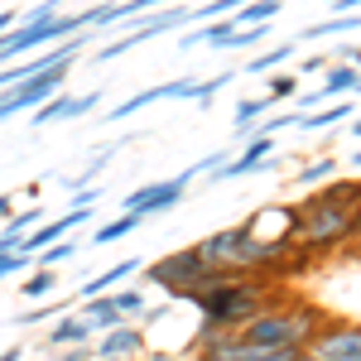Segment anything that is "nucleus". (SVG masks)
<instances>
[{
  "instance_id": "f257e3e1",
  "label": "nucleus",
  "mask_w": 361,
  "mask_h": 361,
  "mask_svg": "<svg viewBox=\"0 0 361 361\" xmlns=\"http://www.w3.org/2000/svg\"><path fill=\"white\" fill-rule=\"evenodd\" d=\"M361 226V183H328L323 193L304 197L294 207V246H304L308 255L313 250H328L337 241H347L352 231Z\"/></svg>"
},
{
  "instance_id": "f03ea898",
  "label": "nucleus",
  "mask_w": 361,
  "mask_h": 361,
  "mask_svg": "<svg viewBox=\"0 0 361 361\" xmlns=\"http://www.w3.org/2000/svg\"><path fill=\"white\" fill-rule=\"evenodd\" d=\"M188 304L202 313V328L241 333L250 318H260V313L270 308V289H265L260 279H250V275H236V279H226V284H212V289L193 294Z\"/></svg>"
},
{
  "instance_id": "7ed1b4c3",
  "label": "nucleus",
  "mask_w": 361,
  "mask_h": 361,
  "mask_svg": "<svg viewBox=\"0 0 361 361\" xmlns=\"http://www.w3.org/2000/svg\"><path fill=\"white\" fill-rule=\"evenodd\" d=\"M197 255H202V265L207 270H222V275H250V270H270L279 265L289 246H275V241H255L241 226H226V231H212V236H202L197 241Z\"/></svg>"
},
{
  "instance_id": "20e7f679",
  "label": "nucleus",
  "mask_w": 361,
  "mask_h": 361,
  "mask_svg": "<svg viewBox=\"0 0 361 361\" xmlns=\"http://www.w3.org/2000/svg\"><path fill=\"white\" fill-rule=\"evenodd\" d=\"M145 279H149V284H159L169 299H193V294L212 289V284H226V279H236V275L207 270V265H202V255H197V246H183V250H173V255L149 260V265H145Z\"/></svg>"
},
{
  "instance_id": "39448f33",
  "label": "nucleus",
  "mask_w": 361,
  "mask_h": 361,
  "mask_svg": "<svg viewBox=\"0 0 361 361\" xmlns=\"http://www.w3.org/2000/svg\"><path fill=\"white\" fill-rule=\"evenodd\" d=\"M236 337L246 347H299V352H308V342L318 337V313L313 308H265Z\"/></svg>"
},
{
  "instance_id": "423d86ee",
  "label": "nucleus",
  "mask_w": 361,
  "mask_h": 361,
  "mask_svg": "<svg viewBox=\"0 0 361 361\" xmlns=\"http://www.w3.org/2000/svg\"><path fill=\"white\" fill-rule=\"evenodd\" d=\"M188 193V183L173 173V178H159V183H145L135 188L130 197H121V212H135V217H154V212H169V207H178V197Z\"/></svg>"
},
{
  "instance_id": "0eeeda50",
  "label": "nucleus",
  "mask_w": 361,
  "mask_h": 361,
  "mask_svg": "<svg viewBox=\"0 0 361 361\" xmlns=\"http://www.w3.org/2000/svg\"><path fill=\"white\" fill-rule=\"evenodd\" d=\"M308 357H318V361H357L361 357V328H347V323L323 328V333L308 342Z\"/></svg>"
},
{
  "instance_id": "6e6552de",
  "label": "nucleus",
  "mask_w": 361,
  "mask_h": 361,
  "mask_svg": "<svg viewBox=\"0 0 361 361\" xmlns=\"http://www.w3.org/2000/svg\"><path fill=\"white\" fill-rule=\"evenodd\" d=\"M145 352H149V337L145 328H130V323L97 342V361H145Z\"/></svg>"
},
{
  "instance_id": "1a4fd4ad",
  "label": "nucleus",
  "mask_w": 361,
  "mask_h": 361,
  "mask_svg": "<svg viewBox=\"0 0 361 361\" xmlns=\"http://www.w3.org/2000/svg\"><path fill=\"white\" fill-rule=\"evenodd\" d=\"M188 87H193V78H173V82H159V87H145V92H135L130 102H121L106 121H126V116L145 111V106H154V102H178V97H188Z\"/></svg>"
},
{
  "instance_id": "9d476101",
  "label": "nucleus",
  "mask_w": 361,
  "mask_h": 361,
  "mask_svg": "<svg viewBox=\"0 0 361 361\" xmlns=\"http://www.w3.org/2000/svg\"><path fill=\"white\" fill-rule=\"evenodd\" d=\"M135 270H145V260H140V255H126V260H116L111 270H97V275L87 279L82 289H78V299H102V294H116V284H121V279L126 275H135Z\"/></svg>"
},
{
  "instance_id": "9b49d317",
  "label": "nucleus",
  "mask_w": 361,
  "mask_h": 361,
  "mask_svg": "<svg viewBox=\"0 0 361 361\" xmlns=\"http://www.w3.org/2000/svg\"><path fill=\"white\" fill-rule=\"evenodd\" d=\"M82 323L92 328V333H116V328H126V318L116 313V304H111V294H102V299H87L82 304Z\"/></svg>"
},
{
  "instance_id": "f8f14e48",
  "label": "nucleus",
  "mask_w": 361,
  "mask_h": 361,
  "mask_svg": "<svg viewBox=\"0 0 361 361\" xmlns=\"http://www.w3.org/2000/svg\"><path fill=\"white\" fill-rule=\"evenodd\" d=\"M87 337H92V328H87L82 318H58L44 342L49 347H87Z\"/></svg>"
},
{
  "instance_id": "ddd939ff",
  "label": "nucleus",
  "mask_w": 361,
  "mask_h": 361,
  "mask_svg": "<svg viewBox=\"0 0 361 361\" xmlns=\"http://www.w3.org/2000/svg\"><path fill=\"white\" fill-rule=\"evenodd\" d=\"M140 226H145V217H135V212H121L116 222H102L92 236H87V241H92V246H111V241L130 236V231H140Z\"/></svg>"
},
{
  "instance_id": "4468645a",
  "label": "nucleus",
  "mask_w": 361,
  "mask_h": 361,
  "mask_svg": "<svg viewBox=\"0 0 361 361\" xmlns=\"http://www.w3.org/2000/svg\"><path fill=\"white\" fill-rule=\"evenodd\" d=\"M270 106H275L270 97H250V102H241V106H236V135L250 140L255 135V116H270Z\"/></svg>"
},
{
  "instance_id": "2eb2a0df",
  "label": "nucleus",
  "mask_w": 361,
  "mask_h": 361,
  "mask_svg": "<svg viewBox=\"0 0 361 361\" xmlns=\"http://www.w3.org/2000/svg\"><path fill=\"white\" fill-rule=\"evenodd\" d=\"M73 106H78V97H73V92L63 87V92H58V97L49 102V106H39V111H34V126H54V121H73Z\"/></svg>"
},
{
  "instance_id": "dca6fc26",
  "label": "nucleus",
  "mask_w": 361,
  "mask_h": 361,
  "mask_svg": "<svg viewBox=\"0 0 361 361\" xmlns=\"http://www.w3.org/2000/svg\"><path fill=\"white\" fill-rule=\"evenodd\" d=\"M342 116H352V102H333V106H318V111L299 116V130H328V126L342 121Z\"/></svg>"
},
{
  "instance_id": "f3484780",
  "label": "nucleus",
  "mask_w": 361,
  "mask_h": 361,
  "mask_svg": "<svg viewBox=\"0 0 361 361\" xmlns=\"http://www.w3.org/2000/svg\"><path fill=\"white\" fill-rule=\"evenodd\" d=\"M352 29H361V10L357 15H333V20H323V25H308L304 39H328V34H352Z\"/></svg>"
},
{
  "instance_id": "a211bd4d",
  "label": "nucleus",
  "mask_w": 361,
  "mask_h": 361,
  "mask_svg": "<svg viewBox=\"0 0 361 361\" xmlns=\"http://www.w3.org/2000/svg\"><path fill=\"white\" fill-rule=\"evenodd\" d=\"M106 159H111V149H102L97 159H87V169H78V173H63V183H68L73 193H87V188H92V178L106 169Z\"/></svg>"
},
{
  "instance_id": "6ab92c4d",
  "label": "nucleus",
  "mask_w": 361,
  "mask_h": 361,
  "mask_svg": "<svg viewBox=\"0 0 361 361\" xmlns=\"http://www.w3.org/2000/svg\"><path fill=\"white\" fill-rule=\"evenodd\" d=\"M333 173H337V159H313V164H304L294 173V183H299V188H318V183H328Z\"/></svg>"
},
{
  "instance_id": "aec40b11",
  "label": "nucleus",
  "mask_w": 361,
  "mask_h": 361,
  "mask_svg": "<svg viewBox=\"0 0 361 361\" xmlns=\"http://www.w3.org/2000/svg\"><path fill=\"white\" fill-rule=\"evenodd\" d=\"M299 54V44H275L270 54H255L246 63V73H270V68H279V63H289V58Z\"/></svg>"
},
{
  "instance_id": "412c9836",
  "label": "nucleus",
  "mask_w": 361,
  "mask_h": 361,
  "mask_svg": "<svg viewBox=\"0 0 361 361\" xmlns=\"http://www.w3.org/2000/svg\"><path fill=\"white\" fill-rule=\"evenodd\" d=\"M20 289H25V299H39V304H44V299L58 289V275H54V270H34V275H29Z\"/></svg>"
},
{
  "instance_id": "4be33fe9",
  "label": "nucleus",
  "mask_w": 361,
  "mask_h": 361,
  "mask_svg": "<svg viewBox=\"0 0 361 361\" xmlns=\"http://www.w3.org/2000/svg\"><path fill=\"white\" fill-rule=\"evenodd\" d=\"M111 304H116L121 318H130V313H145V308H149V294H145V289H116Z\"/></svg>"
},
{
  "instance_id": "5701e85b",
  "label": "nucleus",
  "mask_w": 361,
  "mask_h": 361,
  "mask_svg": "<svg viewBox=\"0 0 361 361\" xmlns=\"http://www.w3.org/2000/svg\"><path fill=\"white\" fill-rule=\"evenodd\" d=\"M231 82H236V68H231V73H217V78H207V82H193V87H188V97H193V102H212V97H217L222 87H231Z\"/></svg>"
},
{
  "instance_id": "b1692460",
  "label": "nucleus",
  "mask_w": 361,
  "mask_h": 361,
  "mask_svg": "<svg viewBox=\"0 0 361 361\" xmlns=\"http://www.w3.org/2000/svg\"><path fill=\"white\" fill-rule=\"evenodd\" d=\"M73 255H78V241H58V246H49L44 255H39V270H54V265L73 260Z\"/></svg>"
},
{
  "instance_id": "393cba45",
  "label": "nucleus",
  "mask_w": 361,
  "mask_h": 361,
  "mask_svg": "<svg viewBox=\"0 0 361 361\" xmlns=\"http://www.w3.org/2000/svg\"><path fill=\"white\" fill-rule=\"evenodd\" d=\"M270 102H284V97H299V78H289V73H279L270 78V92H265Z\"/></svg>"
},
{
  "instance_id": "a878e982",
  "label": "nucleus",
  "mask_w": 361,
  "mask_h": 361,
  "mask_svg": "<svg viewBox=\"0 0 361 361\" xmlns=\"http://www.w3.org/2000/svg\"><path fill=\"white\" fill-rule=\"evenodd\" d=\"M54 313H63V304H39V308H34V313H20L15 323H20V328H34V323H49Z\"/></svg>"
},
{
  "instance_id": "bb28decb",
  "label": "nucleus",
  "mask_w": 361,
  "mask_h": 361,
  "mask_svg": "<svg viewBox=\"0 0 361 361\" xmlns=\"http://www.w3.org/2000/svg\"><path fill=\"white\" fill-rule=\"evenodd\" d=\"M58 361H97V347H63Z\"/></svg>"
},
{
  "instance_id": "cd10ccee",
  "label": "nucleus",
  "mask_w": 361,
  "mask_h": 361,
  "mask_svg": "<svg viewBox=\"0 0 361 361\" xmlns=\"http://www.w3.org/2000/svg\"><path fill=\"white\" fill-rule=\"evenodd\" d=\"M25 265H29V255H5V260H0V279H5V275H20Z\"/></svg>"
},
{
  "instance_id": "c85d7f7f",
  "label": "nucleus",
  "mask_w": 361,
  "mask_h": 361,
  "mask_svg": "<svg viewBox=\"0 0 361 361\" xmlns=\"http://www.w3.org/2000/svg\"><path fill=\"white\" fill-rule=\"evenodd\" d=\"M145 361H193L188 352H145Z\"/></svg>"
},
{
  "instance_id": "c756f323",
  "label": "nucleus",
  "mask_w": 361,
  "mask_h": 361,
  "mask_svg": "<svg viewBox=\"0 0 361 361\" xmlns=\"http://www.w3.org/2000/svg\"><path fill=\"white\" fill-rule=\"evenodd\" d=\"M140 318H145V323H159V318H169V304H154L149 313H140Z\"/></svg>"
},
{
  "instance_id": "7c9ffc66",
  "label": "nucleus",
  "mask_w": 361,
  "mask_h": 361,
  "mask_svg": "<svg viewBox=\"0 0 361 361\" xmlns=\"http://www.w3.org/2000/svg\"><path fill=\"white\" fill-rule=\"evenodd\" d=\"M10 217H15V202H10V197L0 193V222H10Z\"/></svg>"
},
{
  "instance_id": "2f4dec72",
  "label": "nucleus",
  "mask_w": 361,
  "mask_h": 361,
  "mask_svg": "<svg viewBox=\"0 0 361 361\" xmlns=\"http://www.w3.org/2000/svg\"><path fill=\"white\" fill-rule=\"evenodd\" d=\"M352 135H357V140H361V121H357V126H352Z\"/></svg>"
},
{
  "instance_id": "473e14b6",
  "label": "nucleus",
  "mask_w": 361,
  "mask_h": 361,
  "mask_svg": "<svg viewBox=\"0 0 361 361\" xmlns=\"http://www.w3.org/2000/svg\"><path fill=\"white\" fill-rule=\"evenodd\" d=\"M352 164H361V149H357V154H352Z\"/></svg>"
},
{
  "instance_id": "72a5a7b5",
  "label": "nucleus",
  "mask_w": 361,
  "mask_h": 361,
  "mask_svg": "<svg viewBox=\"0 0 361 361\" xmlns=\"http://www.w3.org/2000/svg\"><path fill=\"white\" fill-rule=\"evenodd\" d=\"M357 92H361V87H357Z\"/></svg>"
},
{
  "instance_id": "f704fd0d",
  "label": "nucleus",
  "mask_w": 361,
  "mask_h": 361,
  "mask_svg": "<svg viewBox=\"0 0 361 361\" xmlns=\"http://www.w3.org/2000/svg\"><path fill=\"white\" fill-rule=\"evenodd\" d=\"M357 361H361V357H357Z\"/></svg>"
}]
</instances>
